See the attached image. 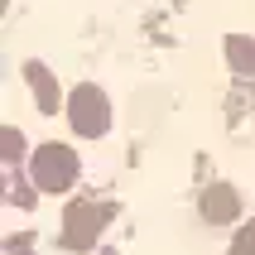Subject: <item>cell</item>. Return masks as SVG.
<instances>
[{
    "mask_svg": "<svg viewBox=\"0 0 255 255\" xmlns=\"http://www.w3.org/2000/svg\"><path fill=\"white\" fill-rule=\"evenodd\" d=\"M227 63H231V72L255 77V39L251 34H231L227 39Z\"/></svg>",
    "mask_w": 255,
    "mask_h": 255,
    "instance_id": "6",
    "label": "cell"
},
{
    "mask_svg": "<svg viewBox=\"0 0 255 255\" xmlns=\"http://www.w3.org/2000/svg\"><path fill=\"white\" fill-rule=\"evenodd\" d=\"M227 255H255V222H246V227L231 236V251Z\"/></svg>",
    "mask_w": 255,
    "mask_h": 255,
    "instance_id": "8",
    "label": "cell"
},
{
    "mask_svg": "<svg viewBox=\"0 0 255 255\" xmlns=\"http://www.w3.org/2000/svg\"><path fill=\"white\" fill-rule=\"evenodd\" d=\"M29 173H34V188H39V193H68V188L77 183V154H72L68 144L48 140V144L34 149Z\"/></svg>",
    "mask_w": 255,
    "mask_h": 255,
    "instance_id": "1",
    "label": "cell"
},
{
    "mask_svg": "<svg viewBox=\"0 0 255 255\" xmlns=\"http://www.w3.org/2000/svg\"><path fill=\"white\" fill-rule=\"evenodd\" d=\"M111 222V202H68V212H63V246L68 251H92L101 236V227Z\"/></svg>",
    "mask_w": 255,
    "mask_h": 255,
    "instance_id": "3",
    "label": "cell"
},
{
    "mask_svg": "<svg viewBox=\"0 0 255 255\" xmlns=\"http://www.w3.org/2000/svg\"><path fill=\"white\" fill-rule=\"evenodd\" d=\"M198 212H202V222L227 227V222H236V217H241V198H236V188H231V183H212V188H202Z\"/></svg>",
    "mask_w": 255,
    "mask_h": 255,
    "instance_id": "4",
    "label": "cell"
},
{
    "mask_svg": "<svg viewBox=\"0 0 255 255\" xmlns=\"http://www.w3.org/2000/svg\"><path fill=\"white\" fill-rule=\"evenodd\" d=\"M68 121H72V130H77L82 140H101V135L111 130V101H106V92L92 87V82L72 87V97H68Z\"/></svg>",
    "mask_w": 255,
    "mask_h": 255,
    "instance_id": "2",
    "label": "cell"
},
{
    "mask_svg": "<svg viewBox=\"0 0 255 255\" xmlns=\"http://www.w3.org/2000/svg\"><path fill=\"white\" fill-rule=\"evenodd\" d=\"M24 77H29V87H34V106H39L43 116H53L58 111V82H53V72L43 68V63H24Z\"/></svg>",
    "mask_w": 255,
    "mask_h": 255,
    "instance_id": "5",
    "label": "cell"
},
{
    "mask_svg": "<svg viewBox=\"0 0 255 255\" xmlns=\"http://www.w3.org/2000/svg\"><path fill=\"white\" fill-rule=\"evenodd\" d=\"M0 144H5V169H14V164L24 159V135H19L14 126H5L0 130Z\"/></svg>",
    "mask_w": 255,
    "mask_h": 255,
    "instance_id": "7",
    "label": "cell"
}]
</instances>
